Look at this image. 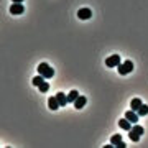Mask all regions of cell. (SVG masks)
I'll return each mask as SVG.
<instances>
[{
    "instance_id": "cell-1",
    "label": "cell",
    "mask_w": 148,
    "mask_h": 148,
    "mask_svg": "<svg viewBox=\"0 0 148 148\" xmlns=\"http://www.w3.org/2000/svg\"><path fill=\"white\" fill-rule=\"evenodd\" d=\"M38 74H41L45 79H51L54 76V69L48 63H41V64H38Z\"/></svg>"
},
{
    "instance_id": "cell-2",
    "label": "cell",
    "mask_w": 148,
    "mask_h": 148,
    "mask_svg": "<svg viewBox=\"0 0 148 148\" xmlns=\"http://www.w3.org/2000/svg\"><path fill=\"white\" fill-rule=\"evenodd\" d=\"M120 56L119 54H112V56H109V58L106 59V66L107 68H119L120 66Z\"/></svg>"
},
{
    "instance_id": "cell-3",
    "label": "cell",
    "mask_w": 148,
    "mask_h": 148,
    "mask_svg": "<svg viewBox=\"0 0 148 148\" xmlns=\"http://www.w3.org/2000/svg\"><path fill=\"white\" fill-rule=\"evenodd\" d=\"M119 74H122V76H125V74L132 73L133 71V63L132 61H125V63H120V66H119Z\"/></svg>"
},
{
    "instance_id": "cell-4",
    "label": "cell",
    "mask_w": 148,
    "mask_h": 148,
    "mask_svg": "<svg viewBox=\"0 0 148 148\" xmlns=\"http://www.w3.org/2000/svg\"><path fill=\"white\" fill-rule=\"evenodd\" d=\"M23 12H25L23 3H12L10 5V13L12 15H21Z\"/></svg>"
},
{
    "instance_id": "cell-5",
    "label": "cell",
    "mask_w": 148,
    "mask_h": 148,
    "mask_svg": "<svg viewBox=\"0 0 148 148\" xmlns=\"http://www.w3.org/2000/svg\"><path fill=\"white\" fill-rule=\"evenodd\" d=\"M125 119H128V120L132 122V123H137L138 120H140V115H138V112H135V110H127L125 112Z\"/></svg>"
},
{
    "instance_id": "cell-6",
    "label": "cell",
    "mask_w": 148,
    "mask_h": 148,
    "mask_svg": "<svg viewBox=\"0 0 148 148\" xmlns=\"http://www.w3.org/2000/svg\"><path fill=\"white\" fill-rule=\"evenodd\" d=\"M90 16H92L90 8H81V10H77V18H81V20H89Z\"/></svg>"
},
{
    "instance_id": "cell-7",
    "label": "cell",
    "mask_w": 148,
    "mask_h": 148,
    "mask_svg": "<svg viewBox=\"0 0 148 148\" xmlns=\"http://www.w3.org/2000/svg\"><path fill=\"white\" fill-rule=\"evenodd\" d=\"M48 107H49V110H58L59 107H61L59 106V102H58V99H56V95L48 99Z\"/></svg>"
},
{
    "instance_id": "cell-8",
    "label": "cell",
    "mask_w": 148,
    "mask_h": 148,
    "mask_svg": "<svg viewBox=\"0 0 148 148\" xmlns=\"http://www.w3.org/2000/svg\"><path fill=\"white\" fill-rule=\"evenodd\" d=\"M86 104H87V99H86L84 95H79V97H77V99L74 101V107H76L77 110H79V109H82V107H84Z\"/></svg>"
},
{
    "instance_id": "cell-9",
    "label": "cell",
    "mask_w": 148,
    "mask_h": 148,
    "mask_svg": "<svg viewBox=\"0 0 148 148\" xmlns=\"http://www.w3.org/2000/svg\"><path fill=\"white\" fill-rule=\"evenodd\" d=\"M132 122L128 120V119H120V122H119V127L122 128V130H132V125H130Z\"/></svg>"
},
{
    "instance_id": "cell-10",
    "label": "cell",
    "mask_w": 148,
    "mask_h": 148,
    "mask_svg": "<svg viewBox=\"0 0 148 148\" xmlns=\"http://www.w3.org/2000/svg\"><path fill=\"white\" fill-rule=\"evenodd\" d=\"M56 99H58V102H59L61 107L68 104V95H64V92H58V94H56Z\"/></svg>"
},
{
    "instance_id": "cell-11",
    "label": "cell",
    "mask_w": 148,
    "mask_h": 148,
    "mask_svg": "<svg viewBox=\"0 0 148 148\" xmlns=\"http://www.w3.org/2000/svg\"><path fill=\"white\" fill-rule=\"evenodd\" d=\"M143 102L140 101V99H138V97H135V99H132V102H130V109H132V110H135L137 112L138 109H140V106H142Z\"/></svg>"
},
{
    "instance_id": "cell-12",
    "label": "cell",
    "mask_w": 148,
    "mask_h": 148,
    "mask_svg": "<svg viewBox=\"0 0 148 148\" xmlns=\"http://www.w3.org/2000/svg\"><path fill=\"white\" fill-rule=\"evenodd\" d=\"M43 82H45V77H43L41 74H38V76H35V77L32 79L33 86H40V84H43Z\"/></svg>"
},
{
    "instance_id": "cell-13",
    "label": "cell",
    "mask_w": 148,
    "mask_h": 148,
    "mask_svg": "<svg viewBox=\"0 0 148 148\" xmlns=\"http://www.w3.org/2000/svg\"><path fill=\"white\" fill-rule=\"evenodd\" d=\"M77 97H79V92H77V90H71L68 94V102H73L74 104V101H76Z\"/></svg>"
},
{
    "instance_id": "cell-14",
    "label": "cell",
    "mask_w": 148,
    "mask_h": 148,
    "mask_svg": "<svg viewBox=\"0 0 148 148\" xmlns=\"http://www.w3.org/2000/svg\"><path fill=\"white\" fill-rule=\"evenodd\" d=\"M138 115L140 117H145L148 114V106H145V104H142V106H140V109H138Z\"/></svg>"
},
{
    "instance_id": "cell-15",
    "label": "cell",
    "mask_w": 148,
    "mask_h": 148,
    "mask_svg": "<svg viewBox=\"0 0 148 148\" xmlns=\"http://www.w3.org/2000/svg\"><path fill=\"white\" fill-rule=\"evenodd\" d=\"M128 137H130L132 142H140V135L137 132H133V130H128Z\"/></svg>"
},
{
    "instance_id": "cell-16",
    "label": "cell",
    "mask_w": 148,
    "mask_h": 148,
    "mask_svg": "<svg viewBox=\"0 0 148 148\" xmlns=\"http://www.w3.org/2000/svg\"><path fill=\"white\" fill-rule=\"evenodd\" d=\"M120 142H122V137L119 135V133H117V135H112V138H110V143H112V145H115V147H117Z\"/></svg>"
},
{
    "instance_id": "cell-17",
    "label": "cell",
    "mask_w": 148,
    "mask_h": 148,
    "mask_svg": "<svg viewBox=\"0 0 148 148\" xmlns=\"http://www.w3.org/2000/svg\"><path fill=\"white\" fill-rule=\"evenodd\" d=\"M132 130H133V132H137L138 135H140V137H142L143 132H145V130H143V127H140V125H137V123H135V125L132 127Z\"/></svg>"
},
{
    "instance_id": "cell-18",
    "label": "cell",
    "mask_w": 148,
    "mask_h": 148,
    "mask_svg": "<svg viewBox=\"0 0 148 148\" xmlns=\"http://www.w3.org/2000/svg\"><path fill=\"white\" fill-rule=\"evenodd\" d=\"M38 89L41 90V92H48V90H49V84H48V82H43V84L38 86Z\"/></svg>"
},
{
    "instance_id": "cell-19",
    "label": "cell",
    "mask_w": 148,
    "mask_h": 148,
    "mask_svg": "<svg viewBox=\"0 0 148 148\" xmlns=\"http://www.w3.org/2000/svg\"><path fill=\"white\" fill-rule=\"evenodd\" d=\"M125 147H127V145H125V143H123V142H120V143H119V145H117L115 148H125Z\"/></svg>"
},
{
    "instance_id": "cell-20",
    "label": "cell",
    "mask_w": 148,
    "mask_h": 148,
    "mask_svg": "<svg viewBox=\"0 0 148 148\" xmlns=\"http://www.w3.org/2000/svg\"><path fill=\"white\" fill-rule=\"evenodd\" d=\"M12 3H23V0H12Z\"/></svg>"
}]
</instances>
